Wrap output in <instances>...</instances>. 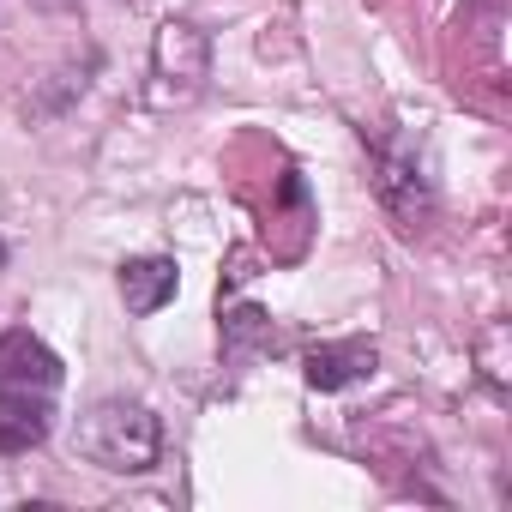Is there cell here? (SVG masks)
<instances>
[{
	"instance_id": "obj_1",
	"label": "cell",
	"mask_w": 512,
	"mask_h": 512,
	"mask_svg": "<svg viewBox=\"0 0 512 512\" xmlns=\"http://www.w3.org/2000/svg\"><path fill=\"white\" fill-rule=\"evenodd\" d=\"M85 452L103 464V470H121V476H139L157 464V416L145 404H97L85 416Z\"/></svg>"
},
{
	"instance_id": "obj_4",
	"label": "cell",
	"mask_w": 512,
	"mask_h": 512,
	"mask_svg": "<svg viewBox=\"0 0 512 512\" xmlns=\"http://www.w3.org/2000/svg\"><path fill=\"white\" fill-rule=\"evenodd\" d=\"M175 290H181L175 260H127L121 266V302H127V314H157L163 302H175Z\"/></svg>"
},
{
	"instance_id": "obj_5",
	"label": "cell",
	"mask_w": 512,
	"mask_h": 512,
	"mask_svg": "<svg viewBox=\"0 0 512 512\" xmlns=\"http://www.w3.org/2000/svg\"><path fill=\"white\" fill-rule=\"evenodd\" d=\"M49 434V404L31 398V386H13L0 398V452H31Z\"/></svg>"
},
{
	"instance_id": "obj_2",
	"label": "cell",
	"mask_w": 512,
	"mask_h": 512,
	"mask_svg": "<svg viewBox=\"0 0 512 512\" xmlns=\"http://www.w3.org/2000/svg\"><path fill=\"white\" fill-rule=\"evenodd\" d=\"M0 380H7V386H37V392H49V386H61V356H55L37 332L13 326V332H0Z\"/></svg>"
},
{
	"instance_id": "obj_6",
	"label": "cell",
	"mask_w": 512,
	"mask_h": 512,
	"mask_svg": "<svg viewBox=\"0 0 512 512\" xmlns=\"http://www.w3.org/2000/svg\"><path fill=\"white\" fill-rule=\"evenodd\" d=\"M380 193H386V205L416 229V217H428V193H422V181L410 175V163H398V157H380Z\"/></svg>"
},
{
	"instance_id": "obj_3",
	"label": "cell",
	"mask_w": 512,
	"mask_h": 512,
	"mask_svg": "<svg viewBox=\"0 0 512 512\" xmlns=\"http://www.w3.org/2000/svg\"><path fill=\"white\" fill-rule=\"evenodd\" d=\"M374 344L368 338H338V344H320V350H308V362H302V374H308V386L314 392H344V386H356V380H368L374 374Z\"/></svg>"
},
{
	"instance_id": "obj_7",
	"label": "cell",
	"mask_w": 512,
	"mask_h": 512,
	"mask_svg": "<svg viewBox=\"0 0 512 512\" xmlns=\"http://www.w3.org/2000/svg\"><path fill=\"white\" fill-rule=\"evenodd\" d=\"M0 266H7V241H0Z\"/></svg>"
}]
</instances>
